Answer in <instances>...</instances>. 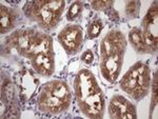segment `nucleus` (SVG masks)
<instances>
[{
	"mask_svg": "<svg viewBox=\"0 0 158 119\" xmlns=\"http://www.w3.org/2000/svg\"><path fill=\"white\" fill-rule=\"evenodd\" d=\"M77 103L81 112L88 117L93 119L102 117L104 110V96L100 88L88 96L85 100Z\"/></svg>",
	"mask_w": 158,
	"mask_h": 119,
	"instance_id": "5",
	"label": "nucleus"
},
{
	"mask_svg": "<svg viewBox=\"0 0 158 119\" xmlns=\"http://www.w3.org/2000/svg\"><path fill=\"white\" fill-rule=\"evenodd\" d=\"M139 7H140L139 1L127 2V6H126L127 15H128L129 17H131V18H135V17H137L139 14Z\"/></svg>",
	"mask_w": 158,
	"mask_h": 119,
	"instance_id": "17",
	"label": "nucleus"
},
{
	"mask_svg": "<svg viewBox=\"0 0 158 119\" xmlns=\"http://www.w3.org/2000/svg\"><path fill=\"white\" fill-rule=\"evenodd\" d=\"M157 77L154 78V83H153V100H152V108L154 107V105H156V99H157Z\"/></svg>",
	"mask_w": 158,
	"mask_h": 119,
	"instance_id": "22",
	"label": "nucleus"
},
{
	"mask_svg": "<svg viewBox=\"0 0 158 119\" xmlns=\"http://www.w3.org/2000/svg\"><path fill=\"white\" fill-rule=\"evenodd\" d=\"M110 116L115 119L136 118V110L131 102L122 96H114L109 107Z\"/></svg>",
	"mask_w": 158,
	"mask_h": 119,
	"instance_id": "8",
	"label": "nucleus"
},
{
	"mask_svg": "<svg viewBox=\"0 0 158 119\" xmlns=\"http://www.w3.org/2000/svg\"><path fill=\"white\" fill-rule=\"evenodd\" d=\"M71 94L67 83L53 80L45 83L37 98V108L48 114H60L70 107Z\"/></svg>",
	"mask_w": 158,
	"mask_h": 119,
	"instance_id": "1",
	"label": "nucleus"
},
{
	"mask_svg": "<svg viewBox=\"0 0 158 119\" xmlns=\"http://www.w3.org/2000/svg\"><path fill=\"white\" fill-rule=\"evenodd\" d=\"M19 83L22 95L25 97V99H30L36 92L38 80L30 72L25 71L21 74V77L19 78Z\"/></svg>",
	"mask_w": 158,
	"mask_h": 119,
	"instance_id": "13",
	"label": "nucleus"
},
{
	"mask_svg": "<svg viewBox=\"0 0 158 119\" xmlns=\"http://www.w3.org/2000/svg\"><path fill=\"white\" fill-rule=\"evenodd\" d=\"M94 60V56H93V53L91 51H86L85 53V55L82 56V61L85 63V64H91Z\"/></svg>",
	"mask_w": 158,
	"mask_h": 119,
	"instance_id": "21",
	"label": "nucleus"
},
{
	"mask_svg": "<svg viewBox=\"0 0 158 119\" xmlns=\"http://www.w3.org/2000/svg\"><path fill=\"white\" fill-rule=\"evenodd\" d=\"M2 94H3V97L6 102L9 105H12L13 100H14V94H15L14 85L9 81L4 83V85L2 87Z\"/></svg>",
	"mask_w": 158,
	"mask_h": 119,
	"instance_id": "16",
	"label": "nucleus"
},
{
	"mask_svg": "<svg viewBox=\"0 0 158 119\" xmlns=\"http://www.w3.org/2000/svg\"><path fill=\"white\" fill-rule=\"evenodd\" d=\"M32 67L40 75H52L55 69L54 53H44L31 58Z\"/></svg>",
	"mask_w": 158,
	"mask_h": 119,
	"instance_id": "11",
	"label": "nucleus"
},
{
	"mask_svg": "<svg viewBox=\"0 0 158 119\" xmlns=\"http://www.w3.org/2000/svg\"><path fill=\"white\" fill-rule=\"evenodd\" d=\"M44 53H53L52 38L43 33H35L32 44H31L30 50L25 54V57H29L31 59L37 55L44 54Z\"/></svg>",
	"mask_w": 158,
	"mask_h": 119,
	"instance_id": "10",
	"label": "nucleus"
},
{
	"mask_svg": "<svg viewBox=\"0 0 158 119\" xmlns=\"http://www.w3.org/2000/svg\"><path fill=\"white\" fill-rule=\"evenodd\" d=\"M64 1H33L27 4L25 13L44 29H52L59 22L64 9Z\"/></svg>",
	"mask_w": 158,
	"mask_h": 119,
	"instance_id": "2",
	"label": "nucleus"
},
{
	"mask_svg": "<svg viewBox=\"0 0 158 119\" xmlns=\"http://www.w3.org/2000/svg\"><path fill=\"white\" fill-rule=\"evenodd\" d=\"M120 88L134 100L142 99L150 88L149 67L140 62L133 65L122 77Z\"/></svg>",
	"mask_w": 158,
	"mask_h": 119,
	"instance_id": "3",
	"label": "nucleus"
},
{
	"mask_svg": "<svg viewBox=\"0 0 158 119\" xmlns=\"http://www.w3.org/2000/svg\"><path fill=\"white\" fill-rule=\"evenodd\" d=\"M124 51H126V40L122 33L117 30L111 31L101 41V58L112 56V55L124 54Z\"/></svg>",
	"mask_w": 158,
	"mask_h": 119,
	"instance_id": "7",
	"label": "nucleus"
},
{
	"mask_svg": "<svg viewBox=\"0 0 158 119\" xmlns=\"http://www.w3.org/2000/svg\"><path fill=\"white\" fill-rule=\"evenodd\" d=\"M35 33L36 32L33 31V30H25V31L17 32L11 38V44L14 47H16L20 54L25 56V54L31 47Z\"/></svg>",
	"mask_w": 158,
	"mask_h": 119,
	"instance_id": "12",
	"label": "nucleus"
},
{
	"mask_svg": "<svg viewBox=\"0 0 158 119\" xmlns=\"http://www.w3.org/2000/svg\"><path fill=\"white\" fill-rule=\"evenodd\" d=\"M99 87L97 84L94 75L89 70H82L79 72L74 82V91H75L77 102L85 100L88 96L94 93Z\"/></svg>",
	"mask_w": 158,
	"mask_h": 119,
	"instance_id": "6",
	"label": "nucleus"
},
{
	"mask_svg": "<svg viewBox=\"0 0 158 119\" xmlns=\"http://www.w3.org/2000/svg\"><path fill=\"white\" fill-rule=\"evenodd\" d=\"M0 24H1V34L6 33L7 31L13 27L14 22L16 18L13 11H10L7 7L1 6V10H0Z\"/></svg>",
	"mask_w": 158,
	"mask_h": 119,
	"instance_id": "14",
	"label": "nucleus"
},
{
	"mask_svg": "<svg viewBox=\"0 0 158 119\" xmlns=\"http://www.w3.org/2000/svg\"><path fill=\"white\" fill-rule=\"evenodd\" d=\"M123 54L112 55V56L101 58L100 73L102 77L109 82H114L119 76V72L122 67Z\"/></svg>",
	"mask_w": 158,
	"mask_h": 119,
	"instance_id": "9",
	"label": "nucleus"
},
{
	"mask_svg": "<svg viewBox=\"0 0 158 119\" xmlns=\"http://www.w3.org/2000/svg\"><path fill=\"white\" fill-rule=\"evenodd\" d=\"M130 42L133 45V47L138 53H147V47L144 43L142 32L138 29H133L130 32Z\"/></svg>",
	"mask_w": 158,
	"mask_h": 119,
	"instance_id": "15",
	"label": "nucleus"
},
{
	"mask_svg": "<svg viewBox=\"0 0 158 119\" xmlns=\"http://www.w3.org/2000/svg\"><path fill=\"white\" fill-rule=\"evenodd\" d=\"M81 10H82V3L79 1H76L72 3V6H70L67 14V18L68 20H74L75 18H77L78 15L81 13Z\"/></svg>",
	"mask_w": 158,
	"mask_h": 119,
	"instance_id": "18",
	"label": "nucleus"
},
{
	"mask_svg": "<svg viewBox=\"0 0 158 119\" xmlns=\"http://www.w3.org/2000/svg\"><path fill=\"white\" fill-rule=\"evenodd\" d=\"M113 6V1L106 0V1H93L92 2V7L98 11H103V10L110 9Z\"/></svg>",
	"mask_w": 158,
	"mask_h": 119,
	"instance_id": "20",
	"label": "nucleus"
},
{
	"mask_svg": "<svg viewBox=\"0 0 158 119\" xmlns=\"http://www.w3.org/2000/svg\"><path fill=\"white\" fill-rule=\"evenodd\" d=\"M101 29H102V23L99 20H96V21L92 22L91 25L89 27V37L90 38H95L99 35V33L101 32Z\"/></svg>",
	"mask_w": 158,
	"mask_h": 119,
	"instance_id": "19",
	"label": "nucleus"
},
{
	"mask_svg": "<svg viewBox=\"0 0 158 119\" xmlns=\"http://www.w3.org/2000/svg\"><path fill=\"white\" fill-rule=\"evenodd\" d=\"M58 40L68 54H76L82 45V31L78 25H68L59 33Z\"/></svg>",
	"mask_w": 158,
	"mask_h": 119,
	"instance_id": "4",
	"label": "nucleus"
}]
</instances>
